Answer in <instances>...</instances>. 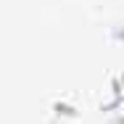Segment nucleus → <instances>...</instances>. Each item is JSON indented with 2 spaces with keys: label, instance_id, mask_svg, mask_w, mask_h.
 <instances>
[]
</instances>
